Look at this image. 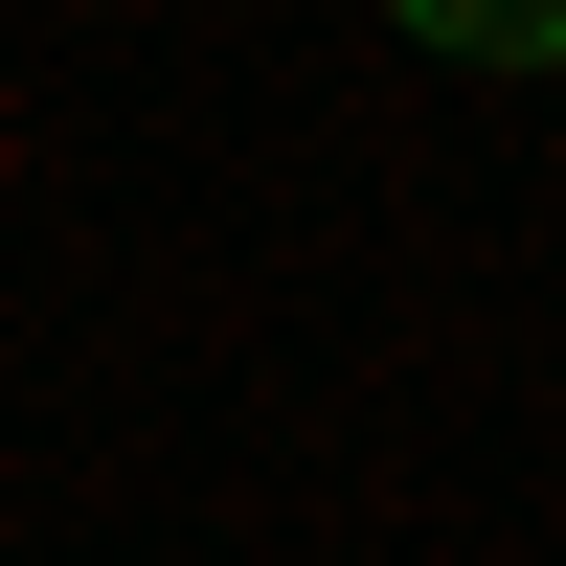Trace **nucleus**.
I'll use <instances>...</instances> for the list:
<instances>
[{
  "label": "nucleus",
  "mask_w": 566,
  "mask_h": 566,
  "mask_svg": "<svg viewBox=\"0 0 566 566\" xmlns=\"http://www.w3.org/2000/svg\"><path fill=\"white\" fill-rule=\"evenodd\" d=\"M408 45H453V69H566V0H386Z\"/></svg>",
  "instance_id": "obj_1"
}]
</instances>
